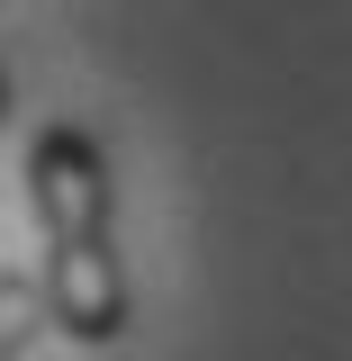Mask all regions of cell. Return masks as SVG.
I'll return each mask as SVG.
<instances>
[{
  "label": "cell",
  "mask_w": 352,
  "mask_h": 361,
  "mask_svg": "<svg viewBox=\"0 0 352 361\" xmlns=\"http://www.w3.org/2000/svg\"><path fill=\"white\" fill-rule=\"evenodd\" d=\"M28 208L45 244V307L73 343H118L127 334V262H118V180L109 145L73 118L28 135Z\"/></svg>",
  "instance_id": "cell-1"
}]
</instances>
